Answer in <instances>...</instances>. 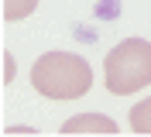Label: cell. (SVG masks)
<instances>
[{
	"mask_svg": "<svg viewBox=\"0 0 151 137\" xmlns=\"http://www.w3.org/2000/svg\"><path fill=\"white\" fill-rule=\"evenodd\" d=\"M31 82L48 100H79L93 86V69L83 55L72 52H45L31 65Z\"/></svg>",
	"mask_w": 151,
	"mask_h": 137,
	"instance_id": "obj_1",
	"label": "cell"
},
{
	"mask_svg": "<svg viewBox=\"0 0 151 137\" xmlns=\"http://www.w3.org/2000/svg\"><path fill=\"white\" fill-rule=\"evenodd\" d=\"M103 79L113 96H131L151 82V41L144 38H127L106 52Z\"/></svg>",
	"mask_w": 151,
	"mask_h": 137,
	"instance_id": "obj_2",
	"label": "cell"
},
{
	"mask_svg": "<svg viewBox=\"0 0 151 137\" xmlns=\"http://www.w3.org/2000/svg\"><path fill=\"white\" fill-rule=\"evenodd\" d=\"M62 134H117V120L103 113H79L62 123Z\"/></svg>",
	"mask_w": 151,
	"mask_h": 137,
	"instance_id": "obj_3",
	"label": "cell"
},
{
	"mask_svg": "<svg viewBox=\"0 0 151 137\" xmlns=\"http://www.w3.org/2000/svg\"><path fill=\"white\" fill-rule=\"evenodd\" d=\"M131 130L134 134H151V96L131 106Z\"/></svg>",
	"mask_w": 151,
	"mask_h": 137,
	"instance_id": "obj_4",
	"label": "cell"
},
{
	"mask_svg": "<svg viewBox=\"0 0 151 137\" xmlns=\"http://www.w3.org/2000/svg\"><path fill=\"white\" fill-rule=\"evenodd\" d=\"M38 0H4V21H24L28 14H35Z\"/></svg>",
	"mask_w": 151,
	"mask_h": 137,
	"instance_id": "obj_5",
	"label": "cell"
},
{
	"mask_svg": "<svg viewBox=\"0 0 151 137\" xmlns=\"http://www.w3.org/2000/svg\"><path fill=\"white\" fill-rule=\"evenodd\" d=\"M93 17L96 21H117L120 17V0H100L93 7Z\"/></svg>",
	"mask_w": 151,
	"mask_h": 137,
	"instance_id": "obj_6",
	"label": "cell"
},
{
	"mask_svg": "<svg viewBox=\"0 0 151 137\" xmlns=\"http://www.w3.org/2000/svg\"><path fill=\"white\" fill-rule=\"evenodd\" d=\"M14 75H17V65H14V55L4 52V82H14Z\"/></svg>",
	"mask_w": 151,
	"mask_h": 137,
	"instance_id": "obj_7",
	"label": "cell"
},
{
	"mask_svg": "<svg viewBox=\"0 0 151 137\" xmlns=\"http://www.w3.org/2000/svg\"><path fill=\"white\" fill-rule=\"evenodd\" d=\"M76 38H79V41H89V45H93V41H96V31H83V27H79V31H76Z\"/></svg>",
	"mask_w": 151,
	"mask_h": 137,
	"instance_id": "obj_8",
	"label": "cell"
},
{
	"mask_svg": "<svg viewBox=\"0 0 151 137\" xmlns=\"http://www.w3.org/2000/svg\"><path fill=\"white\" fill-rule=\"evenodd\" d=\"M7 134H35V127H28V123H17V127H7Z\"/></svg>",
	"mask_w": 151,
	"mask_h": 137,
	"instance_id": "obj_9",
	"label": "cell"
}]
</instances>
